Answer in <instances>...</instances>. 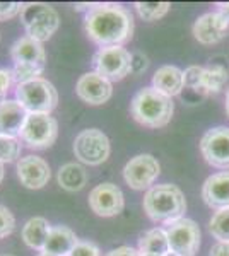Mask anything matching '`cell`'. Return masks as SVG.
I'll return each instance as SVG.
<instances>
[{
    "instance_id": "e0dca14e",
    "label": "cell",
    "mask_w": 229,
    "mask_h": 256,
    "mask_svg": "<svg viewBox=\"0 0 229 256\" xmlns=\"http://www.w3.org/2000/svg\"><path fill=\"white\" fill-rule=\"evenodd\" d=\"M28 111L18 99H6L0 102V137L18 138L26 123Z\"/></svg>"
},
{
    "instance_id": "9a60e30c",
    "label": "cell",
    "mask_w": 229,
    "mask_h": 256,
    "mask_svg": "<svg viewBox=\"0 0 229 256\" xmlns=\"http://www.w3.org/2000/svg\"><path fill=\"white\" fill-rule=\"evenodd\" d=\"M229 19L220 12H207L193 24V36L202 44H215L226 36Z\"/></svg>"
},
{
    "instance_id": "2e32d148",
    "label": "cell",
    "mask_w": 229,
    "mask_h": 256,
    "mask_svg": "<svg viewBox=\"0 0 229 256\" xmlns=\"http://www.w3.org/2000/svg\"><path fill=\"white\" fill-rule=\"evenodd\" d=\"M18 178L29 190H40L48 184L52 178V169L45 159L38 156H26L18 160Z\"/></svg>"
},
{
    "instance_id": "ab89813d",
    "label": "cell",
    "mask_w": 229,
    "mask_h": 256,
    "mask_svg": "<svg viewBox=\"0 0 229 256\" xmlns=\"http://www.w3.org/2000/svg\"><path fill=\"white\" fill-rule=\"evenodd\" d=\"M168 256H178V254H174V253H169Z\"/></svg>"
},
{
    "instance_id": "ba28073f",
    "label": "cell",
    "mask_w": 229,
    "mask_h": 256,
    "mask_svg": "<svg viewBox=\"0 0 229 256\" xmlns=\"http://www.w3.org/2000/svg\"><path fill=\"white\" fill-rule=\"evenodd\" d=\"M94 72L110 82H118L132 72V55L123 46L99 48L93 56Z\"/></svg>"
},
{
    "instance_id": "60d3db41",
    "label": "cell",
    "mask_w": 229,
    "mask_h": 256,
    "mask_svg": "<svg viewBox=\"0 0 229 256\" xmlns=\"http://www.w3.org/2000/svg\"><path fill=\"white\" fill-rule=\"evenodd\" d=\"M2 256H14V254H2Z\"/></svg>"
},
{
    "instance_id": "ffe728a7",
    "label": "cell",
    "mask_w": 229,
    "mask_h": 256,
    "mask_svg": "<svg viewBox=\"0 0 229 256\" xmlns=\"http://www.w3.org/2000/svg\"><path fill=\"white\" fill-rule=\"evenodd\" d=\"M77 242L79 239L72 229H69L65 226L52 227L47 239V244L43 248V253L53 256H69Z\"/></svg>"
},
{
    "instance_id": "603a6c76",
    "label": "cell",
    "mask_w": 229,
    "mask_h": 256,
    "mask_svg": "<svg viewBox=\"0 0 229 256\" xmlns=\"http://www.w3.org/2000/svg\"><path fill=\"white\" fill-rule=\"evenodd\" d=\"M57 181L60 188H64L65 192H81L87 183V172L81 164L69 162L60 168L57 174Z\"/></svg>"
},
{
    "instance_id": "e575fe53",
    "label": "cell",
    "mask_w": 229,
    "mask_h": 256,
    "mask_svg": "<svg viewBox=\"0 0 229 256\" xmlns=\"http://www.w3.org/2000/svg\"><path fill=\"white\" fill-rule=\"evenodd\" d=\"M210 256H229V242L217 241L210 248Z\"/></svg>"
},
{
    "instance_id": "83f0119b",
    "label": "cell",
    "mask_w": 229,
    "mask_h": 256,
    "mask_svg": "<svg viewBox=\"0 0 229 256\" xmlns=\"http://www.w3.org/2000/svg\"><path fill=\"white\" fill-rule=\"evenodd\" d=\"M16 227V217L7 207L0 205V239L7 238L9 234H12Z\"/></svg>"
},
{
    "instance_id": "d6986e66",
    "label": "cell",
    "mask_w": 229,
    "mask_h": 256,
    "mask_svg": "<svg viewBox=\"0 0 229 256\" xmlns=\"http://www.w3.org/2000/svg\"><path fill=\"white\" fill-rule=\"evenodd\" d=\"M152 88L166 98H174L185 89V74L174 65L157 68L152 77Z\"/></svg>"
},
{
    "instance_id": "7c38bea8",
    "label": "cell",
    "mask_w": 229,
    "mask_h": 256,
    "mask_svg": "<svg viewBox=\"0 0 229 256\" xmlns=\"http://www.w3.org/2000/svg\"><path fill=\"white\" fill-rule=\"evenodd\" d=\"M200 152L207 164L212 168L229 169V128L215 126L203 134L200 140Z\"/></svg>"
},
{
    "instance_id": "d590c367",
    "label": "cell",
    "mask_w": 229,
    "mask_h": 256,
    "mask_svg": "<svg viewBox=\"0 0 229 256\" xmlns=\"http://www.w3.org/2000/svg\"><path fill=\"white\" fill-rule=\"evenodd\" d=\"M217 7H219L220 14H224L229 19V4H217Z\"/></svg>"
},
{
    "instance_id": "1f68e13d",
    "label": "cell",
    "mask_w": 229,
    "mask_h": 256,
    "mask_svg": "<svg viewBox=\"0 0 229 256\" xmlns=\"http://www.w3.org/2000/svg\"><path fill=\"white\" fill-rule=\"evenodd\" d=\"M24 4L19 2H0V20H7L21 14Z\"/></svg>"
},
{
    "instance_id": "74e56055",
    "label": "cell",
    "mask_w": 229,
    "mask_h": 256,
    "mask_svg": "<svg viewBox=\"0 0 229 256\" xmlns=\"http://www.w3.org/2000/svg\"><path fill=\"white\" fill-rule=\"evenodd\" d=\"M4 180V164H0V183H2Z\"/></svg>"
},
{
    "instance_id": "cb8c5ba5",
    "label": "cell",
    "mask_w": 229,
    "mask_h": 256,
    "mask_svg": "<svg viewBox=\"0 0 229 256\" xmlns=\"http://www.w3.org/2000/svg\"><path fill=\"white\" fill-rule=\"evenodd\" d=\"M229 76L222 67H210L203 68L202 74V90L205 92H219L224 88V84L227 82Z\"/></svg>"
},
{
    "instance_id": "d6a6232c",
    "label": "cell",
    "mask_w": 229,
    "mask_h": 256,
    "mask_svg": "<svg viewBox=\"0 0 229 256\" xmlns=\"http://www.w3.org/2000/svg\"><path fill=\"white\" fill-rule=\"evenodd\" d=\"M149 62L147 56L142 55V53H134L132 55V74H140L147 68Z\"/></svg>"
},
{
    "instance_id": "ac0fdd59",
    "label": "cell",
    "mask_w": 229,
    "mask_h": 256,
    "mask_svg": "<svg viewBox=\"0 0 229 256\" xmlns=\"http://www.w3.org/2000/svg\"><path fill=\"white\" fill-rule=\"evenodd\" d=\"M202 198L210 208L229 207V171L209 176L202 186Z\"/></svg>"
},
{
    "instance_id": "7a4b0ae2",
    "label": "cell",
    "mask_w": 229,
    "mask_h": 256,
    "mask_svg": "<svg viewBox=\"0 0 229 256\" xmlns=\"http://www.w3.org/2000/svg\"><path fill=\"white\" fill-rule=\"evenodd\" d=\"M144 210L151 220L171 224V222L180 220L185 216L186 200L176 184H156L145 193Z\"/></svg>"
},
{
    "instance_id": "44dd1931",
    "label": "cell",
    "mask_w": 229,
    "mask_h": 256,
    "mask_svg": "<svg viewBox=\"0 0 229 256\" xmlns=\"http://www.w3.org/2000/svg\"><path fill=\"white\" fill-rule=\"evenodd\" d=\"M139 253L140 256H168L171 253L166 229L154 227V229L147 230V232L140 238Z\"/></svg>"
},
{
    "instance_id": "52a82bcc",
    "label": "cell",
    "mask_w": 229,
    "mask_h": 256,
    "mask_svg": "<svg viewBox=\"0 0 229 256\" xmlns=\"http://www.w3.org/2000/svg\"><path fill=\"white\" fill-rule=\"evenodd\" d=\"M110 138L98 128L82 130L74 140V154L87 166H99L110 158Z\"/></svg>"
},
{
    "instance_id": "4dcf8cb0",
    "label": "cell",
    "mask_w": 229,
    "mask_h": 256,
    "mask_svg": "<svg viewBox=\"0 0 229 256\" xmlns=\"http://www.w3.org/2000/svg\"><path fill=\"white\" fill-rule=\"evenodd\" d=\"M69 256H101V251H99V248L93 244V242L79 241Z\"/></svg>"
},
{
    "instance_id": "8d00e7d4",
    "label": "cell",
    "mask_w": 229,
    "mask_h": 256,
    "mask_svg": "<svg viewBox=\"0 0 229 256\" xmlns=\"http://www.w3.org/2000/svg\"><path fill=\"white\" fill-rule=\"evenodd\" d=\"M226 113H227V116H229V89H227V92H226Z\"/></svg>"
},
{
    "instance_id": "8992f818",
    "label": "cell",
    "mask_w": 229,
    "mask_h": 256,
    "mask_svg": "<svg viewBox=\"0 0 229 256\" xmlns=\"http://www.w3.org/2000/svg\"><path fill=\"white\" fill-rule=\"evenodd\" d=\"M16 98L28 113H43L50 114L57 108L58 92L55 86L43 77L33 79L16 88Z\"/></svg>"
},
{
    "instance_id": "836d02e7",
    "label": "cell",
    "mask_w": 229,
    "mask_h": 256,
    "mask_svg": "<svg viewBox=\"0 0 229 256\" xmlns=\"http://www.w3.org/2000/svg\"><path fill=\"white\" fill-rule=\"evenodd\" d=\"M105 256H140V253H139V250H135V248L120 246V248H116V250L108 251Z\"/></svg>"
},
{
    "instance_id": "f35d334b",
    "label": "cell",
    "mask_w": 229,
    "mask_h": 256,
    "mask_svg": "<svg viewBox=\"0 0 229 256\" xmlns=\"http://www.w3.org/2000/svg\"><path fill=\"white\" fill-rule=\"evenodd\" d=\"M38 256H53V254H48V253H43V251H41Z\"/></svg>"
},
{
    "instance_id": "5bb4252c",
    "label": "cell",
    "mask_w": 229,
    "mask_h": 256,
    "mask_svg": "<svg viewBox=\"0 0 229 256\" xmlns=\"http://www.w3.org/2000/svg\"><path fill=\"white\" fill-rule=\"evenodd\" d=\"M76 92L87 104L99 106L110 101L111 94H113V86L108 79L99 76L98 72H86L84 76L79 77Z\"/></svg>"
},
{
    "instance_id": "8fae6325",
    "label": "cell",
    "mask_w": 229,
    "mask_h": 256,
    "mask_svg": "<svg viewBox=\"0 0 229 256\" xmlns=\"http://www.w3.org/2000/svg\"><path fill=\"white\" fill-rule=\"evenodd\" d=\"M159 174L161 166L157 159L151 154L135 156L123 168V180L127 181L128 186L137 190V192L151 190Z\"/></svg>"
},
{
    "instance_id": "7402d4cb",
    "label": "cell",
    "mask_w": 229,
    "mask_h": 256,
    "mask_svg": "<svg viewBox=\"0 0 229 256\" xmlns=\"http://www.w3.org/2000/svg\"><path fill=\"white\" fill-rule=\"evenodd\" d=\"M50 230H52V227H50L47 218L33 217V218H29L23 227V239L29 248L43 251Z\"/></svg>"
},
{
    "instance_id": "6da1fadb",
    "label": "cell",
    "mask_w": 229,
    "mask_h": 256,
    "mask_svg": "<svg viewBox=\"0 0 229 256\" xmlns=\"http://www.w3.org/2000/svg\"><path fill=\"white\" fill-rule=\"evenodd\" d=\"M84 30L101 48L122 46L134 36V16L116 4H98L87 10Z\"/></svg>"
},
{
    "instance_id": "5b68a950",
    "label": "cell",
    "mask_w": 229,
    "mask_h": 256,
    "mask_svg": "<svg viewBox=\"0 0 229 256\" xmlns=\"http://www.w3.org/2000/svg\"><path fill=\"white\" fill-rule=\"evenodd\" d=\"M21 22L26 30V36L45 43L57 32L60 26V16L48 4L31 2L23 6Z\"/></svg>"
},
{
    "instance_id": "f546056e",
    "label": "cell",
    "mask_w": 229,
    "mask_h": 256,
    "mask_svg": "<svg viewBox=\"0 0 229 256\" xmlns=\"http://www.w3.org/2000/svg\"><path fill=\"white\" fill-rule=\"evenodd\" d=\"M16 82L14 72L11 68H0V102L7 99V92Z\"/></svg>"
},
{
    "instance_id": "4fadbf2b",
    "label": "cell",
    "mask_w": 229,
    "mask_h": 256,
    "mask_svg": "<svg viewBox=\"0 0 229 256\" xmlns=\"http://www.w3.org/2000/svg\"><path fill=\"white\" fill-rule=\"evenodd\" d=\"M89 207L99 217H115L125 207V196L116 184L103 183L89 193Z\"/></svg>"
},
{
    "instance_id": "9c48e42d",
    "label": "cell",
    "mask_w": 229,
    "mask_h": 256,
    "mask_svg": "<svg viewBox=\"0 0 229 256\" xmlns=\"http://www.w3.org/2000/svg\"><path fill=\"white\" fill-rule=\"evenodd\" d=\"M19 137L31 148H48L58 137V123L52 114L29 113Z\"/></svg>"
},
{
    "instance_id": "d4e9b609",
    "label": "cell",
    "mask_w": 229,
    "mask_h": 256,
    "mask_svg": "<svg viewBox=\"0 0 229 256\" xmlns=\"http://www.w3.org/2000/svg\"><path fill=\"white\" fill-rule=\"evenodd\" d=\"M209 232L217 241L229 242V207L219 208L209 222Z\"/></svg>"
},
{
    "instance_id": "f1b7e54d",
    "label": "cell",
    "mask_w": 229,
    "mask_h": 256,
    "mask_svg": "<svg viewBox=\"0 0 229 256\" xmlns=\"http://www.w3.org/2000/svg\"><path fill=\"white\" fill-rule=\"evenodd\" d=\"M183 74H185V86L186 88L202 90V74H203L202 67H188Z\"/></svg>"
},
{
    "instance_id": "4316f807",
    "label": "cell",
    "mask_w": 229,
    "mask_h": 256,
    "mask_svg": "<svg viewBox=\"0 0 229 256\" xmlns=\"http://www.w3.org/2000/svg\"><path fill=\"white\" fill-rule=\"evenodd\" d=\"M21 140L14 137H0V164L14 162L21 156Z\"/></svg>"
},
{
    "instance_id": "30bf717a",
    "label": "cell",
    "mask_w": 229,
    "mask_h": 256,
    "mask_svg": "<svg viewBox=\"0 0 229 256\" xmlns=\"http://www.w3.org/2000/svg\"><path fill=\"white\" fill-rule=\"evenodd\" d=\"M171 253L178 256H195L200 248V227L191 218H180L166 227Z\"/></svg>"
},
{
    "instance_id": "484cf974",
    "label": "cell",
    "mask_w": 229,
    "mask_h": 256,
    "mask_svg": "<svg viewBox=\"0 0 229 256\" xmlns=\"http://www.w3.org/2000/svg\"><path fill=\"white\" fill-rule=\"evenodd\" d=\"M137 14L144 20H157L164 18L171 9L169 2H135L134 4Z\"/></svg>"
},
{
    "instance_id": "277c9868",
    "label": "cell",
    "mask_w": 229,
    "mask_h": 256,
    "mask_svg": "<svg viewBox=\"0 0 229 256\" xmlns=\"http://www.w3.org/2000/svg\"><path fill=\"white\" fill-rule=\"evenodd\" d=\"M11 58L14 62V77L18 84L38 79L45 70V62H47V52H45L43 43L23 36L11 46Z\"/></svg>"
},
{
    "instance_id": "3957f363",
    "label": "cell",
    "mask_w": 229,
    "mask_h": 256,
    "mask_svg": "<svg viewBox=\"0 0 229 256\" xmlns=\"http://www.w3.org/2000/svg\"><path fill=\"white\" fill-rule=\"evenodd\" d=\"M130 111L134 120L140 125L147 128H161L171 122L174 106L171 98H166L154 88H144L132 99Z\"/></svg>"
}]
</instances>
